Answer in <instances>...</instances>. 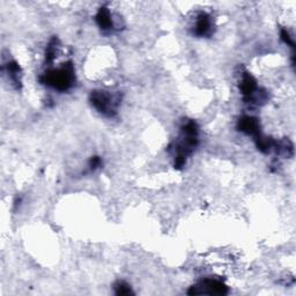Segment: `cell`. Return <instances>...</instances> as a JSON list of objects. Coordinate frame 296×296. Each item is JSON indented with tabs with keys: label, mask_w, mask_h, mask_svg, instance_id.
I'll return each instance as SVG.
<instances>
[{
	"label": "cell",
	"mask_w": 296,
	"mask_h": 296,
	"mask_svg": "<svg viewBox=\"0 0 296 296\" xmlns=\"http://www.w3.org/2000/svg\"><path fill=\"white\" fill-rule=\"evenodd\" d=\"M96 21L102 29L104 30L113 29V20H111V14L109 12V9L101 8L99 10V13H97Z\"/></svg>",
	"instance_id": "52a82bcc"
},
{
	"label": "cell",
	"mask_w": 296,
	"mask_h": 296,
	"mask_svg": "<svg viewBox=\"0 0 296 296\" xmlns=\"http://www.w3.org/2000/svg\"><path fill=\"white\" fill-rule=\"evenodd\" d=\"M239 128L245 133L256 135V138H259V124L255 118L244 117L239 120Z\"/></svg>",
	"instance_id": "5b68a950"
},
{
	"label": "cell",
	"mask_w": 296,
	"mask_h": 296,
	"mask_svg": "<svg viewBox=\"0 0 296 296\" xmlns=\"http://www.w3.org/2000/svg\"><path fill=\"white\" fill-rule=\"evenodd\" d=\"M43 82L52 88L60 90V92L67 90L71 88L74 82V68L71 62H67L61 67L51 69L44 74Z\"/></svg>",
	"instance_id": "6da1fadb"
},
{
	"label": "cell",
	"mask_w": 296,
	"mask_h": 296,
	"mask_svg": "<svg viewBox=\"0 0 296 296\" xmlns=\"http://www.w3.org/2000/svg\"><path fill=\"white\" fill-rule=\"evenodd\" d=\"M227 287L225 286L221 281L218 280H204L203 283H200L198 286L193 287L192 291H190V294H218L224 295L227 294Z\"/></svg>",
	"instance_id": "3957f363"
},
{
	"label": "cell",
	"mask_w": 296,
	"mask_h": 296,
	"mask_svg": "<svg viewBox=\"0 0 296 296\" xmlns=\"http://www.w3.org/2000/svg\"><path fill=\"white\" fill-rule=\"evenodd\" d=\"M90 101L94 108L104 116L111 117L116 114L118 100L107 92H94L90 95Z\"/></svg>",
	"instance_id": "7a4b0ae2"
},
{
	"label": "cell",
	"mask_w": 296,
	"mask_h": 296,
	"mask_svg": "<svg viewBox=\"0 0 296 296\" xmlns=\"http://www.w3.org/2000/svg\"><path fill=\"white\" fill-rule=\"evenodd\" d=\"M241 89H242V94L244 95L246 100L252 99V96L255 95L257 92V82L256 80L253 79L252 75L250 74L243 75V79L241 82Z\"/></svg>",
	"instance_id": "277c9868"
},
{
	"label": "cell",
	"mask_w": 296,
	"mask_h": 296,
	"mask_svg": "<svg viewBox=\"0 0 296 296\" xmlns=\"http://www.w3.org/2000/svg\"><path fill=\"white\" fill-rule=\"evenodd\" d=\"M212 27L211 17L207 15V14L201 13L199 16H198L197 23H196V34L199 35V36H206V35L210 34Z\"/></svg>",
	"instance_id": "8992f818"
},
{
	"label": "cell",
	"mask_w": 296,
	"mask_h": 296,
	"mask_svg": "<svg viewBox=\"0 0 296 296\" xmlns=\"http://www.w3.org/2000/svg\"><path fill=\"white\" fill-rule=\"evenodd\" d=\"M116 294L117 295H130V294H132V291L126 284L119 283L116 287Z\"/></svg>",
	"instance_id": "ba28073f"
}]
</instances>
